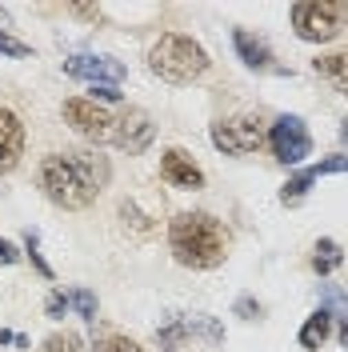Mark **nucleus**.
I'll list each match as a JSON object with an SVG mask.
<instances>
[{"label":"nucleus","mask_w":348,"mask_h":352,"mask_svg":"<svg viewBox=\"0 0 348 352\" xmlns=\"http://www.w3.org/2000/svg\"><path fill=\"white\" fill-rule=\"evenodd\" d=\"M109 160L96 153H52L41 160L36 180H41L44 197L52 200L56 208L68 212H80L88 208L96 192L109 184Z\"/></svg>","instance_id":"f257e3e1"},{"label":"nucleus","mask_w":348,"mask_h":352,"mask_svg":"<svg viewBox=\"0 0 348 352\" xmlns=\"http://www.w3.org/2000/svg\"><path fill=\"white\" fill-rule=\"evenodd\" d=\"M224 228L208 212H180L168 224V248L184 268H217L224 261Z\"/></svg>","instance_id":"f03ea898"},{"label":"nucleus","mask_w":348,"mask_h":352,"mask_svg":"<svg viewBox=\"0 0 348 352\" xmlns=\"http://www.w3.org/2000/svg\"><path fill=\"white\" fill-rule=\"evenodd\" d=\"M149 68L168 85H193L208 72V52L200 41L184 36V32H164L149 48Z\"/></svg>","instance_id":"7ed1b4c3"},{"label":"nucleus","mask_w":348,"mask_h":352,"mask_svg":"<svg viewBox=\"0 0 348 352\" xmlns=\"http://www.w3.org/2000/svg\"><path fill=\"white\" fill-rule=\"evenodd\" d=\"M345 12L348 8L336 0H301V4H292V28L308 44L336 41L345 28Z\"/></svg>","instance_id":"20e7f679"},{"label":"nucleus","mask_w":348,"mask_h":352,"mask_svg":"<svg viewBox=\"0 0 348 352\" xmlns=\"http://www.w3.org/2000/svg\"><path fill=\"white\" fill-rule=\"evenodd\" d=\"M65 120L72 124L76 136H85L92 144H112V140H116V116H112L105 104L88 100V96L65 100Z\"/></svg>","instance_id":"39448f33"},{"label":"nucleus","mask_w":348,"mask_h":352,"mask_svg":"<svg viewBox=\"0 0 348 352\" xmlns=\"http://www.w3.org/2000/svg\"><path fill=\"white\" fill-rule=\"evenodd\" d=\"M193 340L220 344L224 340V329H220L213 316H173L164 329H156V344L164 352H184Z\"/></svg>","instance_id":"423d86ee"},{"label":"nucleus","mask_w":348,"mask_h":352,"mask_svg":"<svg viewBox=\"0 0 348 352\" xmlns=\"http://www.w3.org/2000/svg\"><path fill=\"white\" fill-rule=\"evenodd\" d=\"M208 136H213V144H217L224 156H248L264 144V129H261V120H252V116L217 120Z\"/></svg>","instance_id":"0eeeda50"},{"label":"nucleus","mask_w":348,"mask_h":352,"mask_svg":"<svg viewBox=\"0 0 348 352\" xmlns=\"http://www.w3.org/2000/svg\"><path fill=\"white\" fill-rule=\"evenodd\" d=\"M268 144H272V153H276L281 164H301L312 153V136H308L301 116H281L272 124V132H268Z\"/></svg>","instance_id":"6e6552de"},{"label":"nucleus","mask_w":348,"mask_h":352,"mask_svg":"<svg viewBox=\"0 0 348 352\" xmlns=\"http://www.w3.org/2000/svg\"><path fill=\"white\" fill-rule=\"evenodd\" d=\"M65 72L72 80H88V85H120L124 80V65L116 56H100V52H76L65 60Z\"/></svg>","instance_id":"1a4fd4ad"},{"label":"nucleus","mask_w":348,"mask_h":352,"mask_svg":"<svg viewBox=\"0 0 348 352\" xmlns=\"http://www.w3.org/2000/svg\"><path fill=\"white\" fill-rule=\"evenodd\" d=\"M153 136H156V124H153V116L144 109H124V116L116 120V148H124L129 156L136 153H144L149 144H153Z\"/></svg>","instance_id":"9d476101"},{"label":"nucleus","mask_w":348,"mask_h":352,"mask_svg":"<svg viewBox=\"0 0 348 352\" xmlns=\"http://www.w3.org/2000/svg\"><path fill=\"white\" fill-rule=\"evenodd\" d=\"M332 173H348V156H325V160L308 164L305 173H296L288 184H284L281 200H284V204H296V200L305 197V192L316 184V180H320V176H332Z\"/></svg>","instance_id":"9b49d317"},{"label":"nucleus","mask_w":348,"mask_h":352,"mask_svg":"<svg viewBox=\"0 0 348 352\" xmlns=\"http://www.w3.org/2000/svg\"><path fill=\"white\" fill-rule=\"evenodd\" d=\"M24 156V124L12 109H0V176H8Z\"/></svg>","instance_id":"f8f14e48"},{"label":"nucleus","mask_w":348,"mask_h":352,"mask_svg":"<svg viewBox=\"0 0 348 352\" xmlns=\"http://www.w3.org/2000/svg\"><path fill=\"white\" fill-rule=\"evenodd\" d=\"M160 176L173 188H204V173H200V164L184 148H168L160 156Z\"/></svg>","instance_id":"ddd939ff"},{"label":"nucleus","mask_w":348,"mask_h":352,"mask_svg":"<svg viewBox=\"0 0 348 352\" xmlns=\"http://www.w3.org/2000/svg\"><path fill=\"white\" fill-rule=\"evenodd\" d=\"M232 44H237V52H240V60L248 68H257V72H268L272 68V52H268V44L257 41L252 32H244V28H237L232 32Z\"/></svg>","instance_id":"4468645a"},{"label":"nucleus","mask_w":348,"mask_h":352,"mask_svg":"<svg viewBox=\"0 0 348 352\" xmlns=\"http://www.w3.org/2000/svg\"><path fill=\"white\" fill-rule=\"evenodd\" d=\"M312 68H316V76H325L328 85H332V88H336V92L348 100V48H345V52L316 56V60H312Z\"/></svg>","instance_id":"2eb2a0df"},{"label":"nucleus","mask_w":348,"mask_h":352,"mask_svg":"<svg viewBox=\"0 0 348 352\" xmlns=\"http://www.w3.org/2000/svg\"><path fill=\"white\" fill-rule=\"evenodd\" d=\"M328 336H332V316H328L325 308L320 312H312L305 320V329H301V349H308V352H316L320 344H325Z\"/></svg>","instance_id":"dca6fc26"},{"label":"nucleus","mask_w":348,"mask_h":352,"mask_svg":"<svg viewBox=\"0 0 348 352\" xmlns=\"http://www.w3.org/2000/svg\"><path fill=\"white\" fill-rule=\"evenodd\" d=\"M340 261H345V252H340V244H336V241H320L316 248H312V268H316L320 276L336 272V268H340Z\"/></svg>","instance_id":"f3484780"},{"label":"nucleus","mask_w":348,"mask_h":352,"mask_svg":"<svg viewBox=\"0 0 348 352\" xmlns=\"http://www.w3.org/2000/svg\"><path fill=\"white\" fill-rule=\"evenodd\" d=\"M320 308H325L328 316H340L348 324V292L336 285H320Z\"/></svg>","instance_id":"a211bd4d"},{"label":"nucleus","mask_w":348,"mask_h":352,"mask_svg":"<svg viewBox=\"0 0 348 352\" xmlns=\"http://www.w3.org/2000/svg\"><path fill=\"white\" fill-rule=\"evenodd\" d=\"M68 296H72V308H76V312L85 316L88 324H92V320H96V296H92L88 288H72Z\"/></svg>","instance_id":"6ab92c4d"},{"label":"nucleus","mask_w":348,"mask_h":352,"mask_svg":"<svg viewBox=\"0 0 348 352\" xmlns=\"http://www.w3.org/2000/svg\"><path fill=\"white\" fill-rule=\"evenodd\" d=\"M44 352H88V349H85V340H80V336L65 332V336H48Z\"/></svg>","instance_id":"aec40b11"},{"label":"nucleus","mask_w":348,"mask_h":352,"mask_svg":"<svg viewBox=\"0 0 348 352\" xmlns=\"http://www.w3.org/2000/svg\"><path fill=\"white\" fill-rule=\"evenodd\" d=\"M24 248H28V261L36 264V272H41L44 280H52V268H48V261L41 256V244H36V232H24Z\"/></svg>","instance_id":"412c9836"},{"label":"nucleus","mask_w":348,"mask_h":352,"mask_svg":"<svg viewBox=\"0 0 348 352\" xmlns=\"http://www.w3.org/2000/svg\"><path fill=\"white\" fill-rule=\"evenodd\" d=\"M68 308H72V296H68L65 288H56V292H52V296L44 300V312H48L52 320H61V316H65Z\"/></svg>","instance_id":"4be33fe9"},{"label":"nucleus","mask_w":348,"mask_h":352,"mask_svg":"<svg viewBox=\"0 0 348 352\" xmlns=\"http://www.w3.org/2000/svg\"><path fill=\"white\" fill-rule=\"evenodd\" d=\"M0 56H17V60H24V56H32V48L24 41H17V36H8V32H0Z\"/></svg>","instance_id":"5701e85b"},{"label":"nucleus","mask_w":348,"mask_h":352,"mask_svg":"<svg viewBox=\"0 0 348 352\" xmlns=\"http://www.w3.org/2000/svg\"><path fill=\"white\" fill-rule=\"evenodd\" d=\"M100 352H144V349H140L136 340H129V336H109Z\"/></svg>","instance_id":"b1692460"},{"label":"nucleus","mask_w":348,"mask_h":352,"mask_svg":"<svg viewBox=\"0 0 348 352\" xmlns=\"http://www.w3.org/2000/svg\"><path fill=\"white\" fill-rule=\"evenodd\" d=\"M88 100H105V104H120V88L112 85H92V96Z\"/></svg>","instance_id":"393cba45"},{"label":"nucleus","mask_w":348,"mask_h":352,"mask_svg":"<svg viewBox=\"0 0 348 352\" xmlns=\"http://www.w3.org/2000/svg\"><path fill=\"white\" fill-rule=\"evenodd\" d=\"M237 312H240V316H244V320H257V316H261L264 308L257 305L252 296H244V300H237Z\"/></svg>","instance_id":"a878e982"},{"label":"nucleus","mask_w":348,"mask_h":352,"mask_svg":"<svg viewBox=\"0 0 348 352\" xmlns=\"http://www.w3.org/2000/svg\"><path fill=\"white\" fill-rule=\"evenodd\" d=\"M72 12H76V16H85V21H100V16H105L96 4H72Z\"/></svg>","instance_id":"bb28decb"},{"label":"nucleus","mask_w":348,"mask_h":352,"mask_svg":"<svg viewBox=\"0 0 348 352\" xmlns=\"http://www.w3.org/2000/svg\"><path fill=\"white\" fill-rule=\"evenodd\" d=\"M17 261H21V252H17L12 244H8L4 236H0V264H17Z\"/></svg>","instance_id":"cd10ccee"},{"label":"nucleus","mask_w":348,"mask_h":352,"mask_svg":"<svg viewBox=\"0 0 348 352\" xmlns=\"http://www.w3.org/2000/svg\"><path fill=\"white\" fill-rule=\"evenodd\" d=\"M340 344L348 349V324H340Z\"/></svg>","instance_id":"c85d7f7f"},{"label":"nucleus","mask_w":348,"mask_h":352,"mask_svg":"<svg viewBox=\"0 0 348 352\" xmlns=\"http://www.w3.org/2000/svg\"><path fill=\"white\" fill-rule=\"evenodd\" d=\"M340 140H345V144H348V120H345V124H340Z\"/></svg>","instance_id":"c756f323"}]
</instances>
